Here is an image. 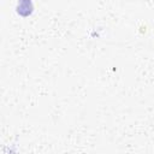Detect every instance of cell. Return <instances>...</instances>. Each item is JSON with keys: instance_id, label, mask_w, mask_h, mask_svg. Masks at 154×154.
Segmentation results:
<instances>
[{"instance_id": "cell-1", "label": "cell", "mask_w": 154, "mask_h": 154, "mask_svg": "<svg viewBox=\"0 0 154 154\" xmlns=\"http://www.w3.org/2000/svg\"><path fill=\"white\" fill-rule=\"evenodd\" d=\"M17 12L20 16H29L32 12V4L31 0H19L18 1V6H17Z\"/></svg>"}]
</instances>
